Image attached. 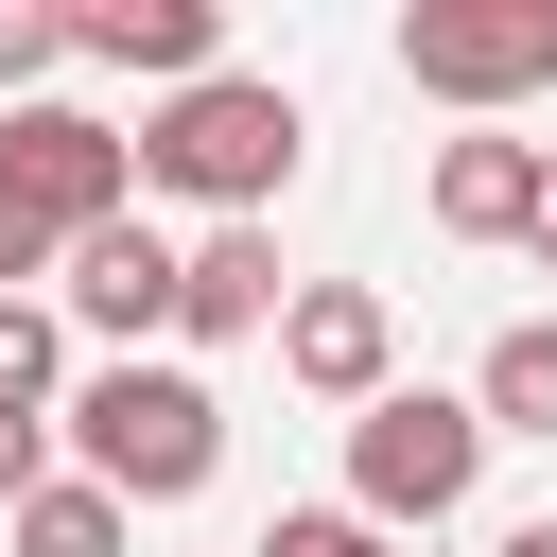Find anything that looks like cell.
I'll return each instance as SVG.
<instances>
[{
    "mask_svg": "<svg viewBox=\"0 0 557 557\" xmlns=\"http://www.w3.org/2000/svg\"><path fill=\"white\" fill-rule=\"evenodd\" d=\"M296 157H313V122H296L278 70H209V87L139 104V191H191L209 226H261L296 191Z\"/></svg>",
    "mask_w": 557,
    "mask_h": 557,
    "instance_id": "6da1fadb",
    "label": "cell"
},
{
    "mask_svg": "<svg viewBox=\"0 0 557 557\" xmlns=\"http://www.w3.org/2000/svg\"><path fill=\"white\" fill-rule=\"evenodd\" d=\"M52 435H70V470L104 487V505H191L209 470H226V400H209V366H87L70 400H52Z\"/></svg>",
    "mask_w": 557,
    "mask_h": 557,
    "instance_id": "7a4b0ae2",
    "label": "cell"
},
{
    "mask_svg": "<svg viewBox=\"0 0 557 557\" xmlns=\"http://www.w3.org/2000/svg\"><path fill=\"white\" fill-rule=\"evenodd\" d=\"M122 209H139V139L104 104H0V296H35Z\"/></svg>",
    "mask_w": 557,
    "mask_h": 557,
    "instance_id": "3957f363",
    "label": "cell"
},
{
    "mask_svg": "<svg viewBox=\"0 0 557 557\" xmlns=\"http://www.w3.org/2000/svg\"><path fill=\"white\" fill-rule=\"evenodd\" d=\"M470 487H487V418H470V383H383V400L348 418V522L418 540V522H453Z\"/></svg>",
    "mask_w": 557,
    "mask_h": 557,
    "instance_id": "277c9868",
    "label": "cell"
},
{
    "mask_svg": "<svg viewBox=\"0 0 557 557\" xmlns=\"http://www.w3.org/2000/svg\"><path fill=\"white\" fill-rule=\"evenodd\" d=\"M400 87L418 104H470V122L540 104L557 87V0H418L400 17Z\"/></svg>",
    "mask_w": 557,
    "mask_h": 557,
    "instance_id": "5b68a950",
    "label": "cell"
},
{
    "mask_svg": "<svg viewBox=\"0 0 557 557\" xmlns=\"http://www.w3.org/2000/svg\"><path fill=\"white\" fill-rule=\"evenodd\" d=\"M174 261H191V244H174L157 209H122V226H87V244L52 261V313L104 331V366H139V348L174 331Z\"/></svg>",
    "mask_w": 557,
    "mask_h": 557,
    "instance_id": "8992f818",
    "label": "cell"
},
{
    "mask_svg": "<svg viewBox=\"0 0 557 557\" xmlns=\"http://www.w3.org/2000/svg\"><path fill=\"white\" fill-rule=\"evenodd\" d=\"M278 366H296L331 418H366V400L400 383V313H383L366 278H313V296H278Z\"/></svg>",
    "mask_w": 557,
    "mask_h": 557,
    "instance_id": "52a82bcc",
    "label": "cell"
},
{
    "mask_svg": "<svg viewBox=\"0 0 557 557\" xmlns=\"http://www.w3.org/2000/svg\"><path fill=\"white\" fill-rule=\"evenodd\" d=\"M70 70H139L174 104L226 70V0H70Z\"/></svg>",
    "mask_w": 557,
    "mask_h": 557,
    "instance_id": "ba28073f",
    "label": "cell"
},
{
    "mask_svg": "<svg viewBox=\"0 0 557 557\" xmlns=\"http://www.w3.org/2000/svg\"><path fill=\"white\" fill-rule=\"evenodd\" d=\"M278 331V226H191L174 261V348H244Z\"/></svg>",
    "mask_w": 557,
    "mask_h": 557,
    "instance_id": "9c48e42d",
    "label": "cell"
},
{
    "mask_svg": "<svg viewBox=\"0 0 557 557\" xmlns=\"http://www.w3.org/2000/svg\"><path fill=\"white\" fill-rule=\"evenodd\" d=\"M435 226H453V244H522V226H540V139H505V122L435 139Z\"/></svg>",
    "mask_w": 557,
    "mask_h": 557,
    "instance_id": "30bf717a",
    "label": "cell"
},
{
    "mask_svg": "<svg viewBox=\"0 0 557 557\" xmlns=\"http://www.w3.org/2000/svg\"><path fill=\"white\" fill-rule=\"evenodd\" d=\"M470 418H487V435H557V313L487 331V366H470Z\"/></svg>",
    "mask_w": 557,
    "mask_h": 557,
    "instance_id": "8fae6325",
    "label": "cell"
},
{
    "mask_svg": "<svg viewBox=\"0 0 557 557\" xmlns=\"http://www.w3.org/2000/svg\"><path fill=\"white\" fill-rule=\"evenodd\" d=\"M0 540H17V557H122V540H139V505H104L87 470H52V487H35Z\"/></svg>",
    "mask_w": 557,
    "mask_h": 557,
    "instance_id": "7c38bea8",
    "label": "cell"
},
{
    "mask_svg": "<svg viewBox=\"0 0 557 557\" xmlns=\"http://www.w3.org/2000/svg\"><path fill=\"white\" fill-rule=\"evenodd\" d=\"M52 400H70V313L0 296V418H52Z\"/></svg>",
    "mask_w": 557,
    "mask_h": 557,
    "instance_id": "4fadbf2b",
    "label": "cell"
},
{
    "mask_svg": "<svg viewBox=\"0 0 557 557\" xmlns=\"http://www.w3.org/2000/svg\"><path fill=\"white\" fill-rule=\"evenodd\" d=\"M70 70V0H0V104H52Z\"/></svg>",
    "mask_w": 557,
    "mask_h": 557,
    "instance_id": "5bb4252c",
    "label": "cell"
},
{
    "mask_svg": "<svg viewBox=\"0 0 557 557\" xmlns=\"http://www.w3.org/2000/svg\"><path fill=\"white\" fill-rule=\"evenodd\" d=\"M261 557H400V540H383V522H348V505H278V522H261Z\"/></svg>",
    "mask_w": 557,
    "mask_h": 557,
    "instance_id": "9a60e30c",
    "label": "cell"
},
{
    "mask_svg": "<svg viewBox=\"0 0 557 557\" xmlns=\"http://www.w3.org/2000/svg\"><path fill=\"white\" fill-rule=\"evenodd\" d=\"M35 487H52V418H0V522H17Z\"/></svg>",
    "mask_w": 557,
    "mask_h": 557,
    "instance_id": "2e32d148",
    "label": "cell"
},
{
    "mask_svg": "<svg viewBox=\"0 0 557 557\" xmlns=\"http://www.w3.org/2000/svg\"><path fill=\"white\" fill-rule=\"evenodd\" d=\"M522 244H540V278H557V157H540V226H522Z\"/></svg>",
    "mask_w": 557,
    "mask_h": 557,
    "instance_id": "e0dca14e",
    "label": "cell"
},
{
    "mask_svg": "<svg viewBox=\"0 0 557 557\" xmlns=\"http://www.w3.org/2000/svg\"><path fill=\"white\" fill-rule=\"evenodd\" d=\"M505 557H557V522H522V540H505Z\"/></svg>",
    "mask_w": 557,
    "mask_h": 557,
    "instance_id": "ac0fdd59",
    "label": "cell"
}]
</instances>
